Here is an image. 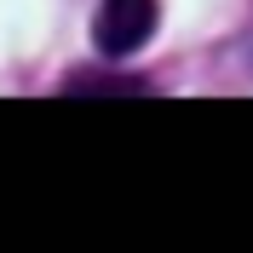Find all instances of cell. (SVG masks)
I'll return each instance as SVG.
<instances>
[{
	"label": "cell",
	"instance_id": "obj_1",
	"mask_svg": "<svg viewBox=\"0 0 253 253\" xmlns=\"http://www.w3.org/2000/svg\"><path fill=\"white\" fill-rule=\"evenodd\" d=\"M161 23V0H98L92 12V46L98 58H132L138 46H150V35Z\"/></svg>",
	"mask_w": 253,
	"mask_h": 253
},
{
	"label": "cell",
	"instance_id": "obj_2",
	"mask_svg": "<svg viewBox=\"0 0 253 253\" xmlns=\"http://www.w3.org/2000/svg\"><path fill=\"white\" fill-rule=\"evenodd\" d=\"M69 98H110V92H144V81H110V75H69Z\"/></svg>",
	"mask_w": 253,
	"mask_h": 253
}]
</instances>
